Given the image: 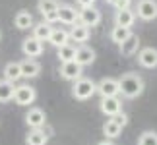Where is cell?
<instances>
[{
    "label": "cell",
    "instance_id": "cell-1",
    "mask_svg": "<svg viewBox=\"0 0 157 145\" xmlns=\"http://www.w3.org/2000/svg\"><path fill=\"white\" fill-rule=\"evenodd\" d=\"M117 81H118V95L126 97V99H136L144 93V80L134 72L122 74V77Z\"/></svg>",
    "mask_w": 157,
    "mask_h": 145
},
{
    "label": "cell",
    "instance_id": "cell-2",
    "mask_svg": "<svg viewBox=\"0 0 157 145\" xmlns=\"http://www.w3.org/2000/svg\"><path fill=\"white\" fill-rule=\"evenodd\" d=\"M95 95V81L87 80V77H80L72 85V97L78 101H87Z\"/></svg>",
    "mask_w": 157,
    "mask_h": 145
},
{
    "label": "cell",
    "instance_id": "cell-3",
    "mask_svg": "<svg viewBox=\"0 0 157 145\" xmlns=\"http://www.w3.org/2000/svg\"><path fill=\"white\" fill-rule=\"evenodd\" d=\"M35 99H37V91H35L31 85H20V87H16V91H14L16 105L29 106V105H33V102H35Z\"/></svg>",
    "mask_w": 157,
    "mask_h": 145
},
{
    "label": "cell",
    "instance_id": "cell-4",
    "mask_svg": "<svg viewBox=\"0 0 157 145\" xmlns=\"http://www.w3.org/2000/svg\"><path fill=\"white\" fill-rule=\"evenodd\" d=\"M78 21H80L82 25H86L87 29L95 27V25H99V21H101V12L95 8V6H91V8H82L78 12Z\"/></svg>",
    "mask_w": 157,
    "mask_h": 145
},
{
    "label": "cell",
    "instance_id": "cell-5",
    "mask_svg": "<svg viewBox=\"0 0 157 145\" xmlns=\"http://www.w3.org/2000/svg\"><path fill=\"white\" fill-rule=\"evenodd\" d=\"M99 108H101V112H103L105 116L113 118L114 114L122 112V101H120L118 97H101Z\"/></svg>",
    "mask_w": 157,
    "mask_h": 145
},
{
    "label": "cell",
    "instance_id": "cell-6",
    "mask_svg": "<svg viewBox=\"0 0 157 145\" xmlns=\"http://www.w3.org/2000/svg\"><path fill=\"white\" fill-rule=\"evenodd\" d=\"M95 93L101 97H118V81L114 77H103L99 83H95Z\"/></svg>",
    "mask_w": 157,
    "mask_h": 145
},
{
    "label": "cell",
    "instance_id": "cell-7",
    "mask_svg": "<svg viewBox=\"0 0 157 145\" xmlns=\"http://www.w3.org/2000/svg\"><path fill=\"white\" fill-rule=\"evenodd\" d=\"M138 17L144 21H151L157 17V2L155 0H140L138 2Z\"/></svg>",
    "mask_w": 157,
    "mask_h": 145
},
{
    "label": "cell",
    "instance_id": "cell-8",
    "mask_svg": "<svg viewBox=\"0 0 157 145\" xmlns=\"http://www.w3.org/2000/svg\"><path fill=\"white\" fill-rule=\"evenodd\" d=\"M25 124H27L31 130H35V128H43V126L47 124V116H45V112L41 110V108H37V106L29 108L27 114H25Z\"/></svg>",
    "mask_w": 157,
    "mask_h": 145
},
{
    "label": "cell",
    "instance_id": "cell-9",
    "mask_svg": "<svg viewBox=\"0 0 157 145\" xmlns=\"http://www.w3.org/2000/svg\"><path fill=\"white\" fill-rule=\"evenodd\" d=\"M21 50L27 58H37V56L43 54V43L37 41L35 37H27V39H23V43H21Z\"/></svg>",
    "mask_w": 157,
    "mask_h": 145
},
{
    "label": "cell",
    "instance_id": "cell-10",
    "mask_svg": "<svg viewBox=\"0 0 157 145\" xmlns=\"http://www.w3.org/2000/svg\"><path fill=\"white\" fill-rule=\"evenodd\" d=\"M138 62L144 68H157V48L146 46L138 52Z\"/></svg>",
    "mask_w": 157,
    "mask_h": 145
},
{
    "label": "cell",
    "instance_id": "cell-11",
    "mask_svg": "<svg viewBox=\"0 0 157 145\" xmlns=\"http://www.w3.org/2000/svg\"><path fill=\"white\" fill-rule=\"evenodd\" d=\"M82 70L83 68L80 64H76L74 60H72V62H62V66H60V76L68 81H76V80L82 77Z\"/></svg>",
    "mask_w": 157,
    "mask_h": 145
},
{
    "label": "cell",
    "instance_id": "cell-12",
    "mask_svg": "<svg viewBox=\"0 0 157 145\" xmlns=\"http://www.w3.org/2000/svg\"><path fill=\"white\" fill-rule=\"evenodd\" d=\"M93 60H95V50H93L91 46L82 45V46H78V48H76V58H74V62H76V64H80L82 68H83V66L93 64Z\"/></svg>",
    "mask_w": 157,
    "mask_h": 145
},
{
    "label": "cell",
    "instance_id": "cell-13",
    "mask_svg": "<svg viewBox=\"0 0 157 145\" xmlns=\"http://www.w3.org/2000/svg\"><path fill=\"white\" fill-rule=\"evenodd\" d=\"M56 16H58V21L66 23V25L78 23V12H76V8H72L68 4H60L58 10H56Z\"/></svg>",
    "mask_w": 157,
    "mask_h": 145
},
{
    "label": "cell",
    "instance_id": "cell-14",
    "mask_svg": "<svg viewBox=\"0 0 157 145\" xmlns=\"http://www.w3.org/2000/svg\"><path fill=\"white\" fill-rule=\"evenodd\" d=\"M20 70H21V77H37L41 72V64L33 58H25L23 62H20Z\"/></svg>",
    "mask_w": 157,
    "mask_h": 145
},
{
    "label": "cell",
    "instance_id": "cell-15",
    "mask_svg": "<svg viewBox=\"0 0 157 145\" xmlns=\"http://www.w3.org/2000/svg\"><path fill=\"white\" fill-rule=\"evenodd\" d=\"M134 21H136V14L130 8L128 10H118L117 14H114V23H117V27L130 29L132 25H134Z\"/></svg>",
    "mask_w": 157,
    "mask_h": 145
},
{
    "label": "cell",
    "instance_id": "cell-16",
    "mask_svg": "<svg viewBox=\"0 0 157 145\" xmlns=\"http://www.w3.org/2000/svg\"><path fill=\"white\" fill-rule=\"evenodd\" d=\"M120 54H124V56H132V54L138 52V48H140V37L138 35L132 33L128 39L124 41V43H120Z\"/></svg>",
    "mask_w": 157,
    "mask_h": 145
},
{
    "label": "cell",
    "instance_id": "cell-17",
    "mask_svg": "<svg viewBox=\"0 0 157 145\" xmlns=\"http://www.w3.org/2000/svg\"><path fill=\"white\" fill-rule=\"evenodd\" d=\"M25 143L27 145H47L49 143V134H47L43 128H35L27 134Z\"/></svg>",
    "mask_w": 157,
    "mask_h": 145
},
{
    "label": "cell",
    "instance_id": "cell-18",
    "mask_svg": "<svg viewBox=\"0 0 157 145\" xmlns=\"http://www.w3.org/2000/svg\"><path fill=\"white\" fill-rule=\"evenodd\" d=\"M4 80L10 81V83H16L17 80H21L20 62H8L4 66Z\"/></svg>",
    "mask_w": 157,
    "mask_h": 145
},
{
    "label": "cell",
    "instance_id": "cell-19",
    "mask_svg": "<svg viewBox=\"0 0 157 145\" xmlns=\"http://www.w3.org/2000/svg\"><path fill=\"white\" fill-rule=\"evenodd\" d=\"M52 25H49V23H45V21H41L37 23V25H33V37L41 41V43H45V41H49L51 37V33H52Z\"/></svg>",
    "mask_w": 157,
    "mask_h": 145
},
{
    "label": "cell",
    "instance_id": "cell-20",
    "mask_svg": "<svg viewBox=\"0 0 157 145\" xmlns=\"http://www.w3.org/2000/svg\"><path fill=\"white\" fill-rule=\"evenodd\" d=\"M49 43L54 45L56 48H60V46L70 43V35H68V31H64V29H52V33L49 37Z\"/></svg>",
    "mask_w": 157,
    "mask_h": 145
},
{
    "label": "cell",
    "instance_id": "cell-21",
    "mask_svg": "<svg viewBox=\"0 0 157 145\" xmlns=\"http://www.w3.org/2000/svg\"><path fill=\"white\" fill-rule=\"evenodd\" d=\"M14 25L17 29H29V27H33V16L29 14L27 10L17 12L16 17H14Z\"/></svg>",
    "mask_w": 157,
    "mask_h": 145
},
{
    "label": "cell",
    "instance_id": "cell-22",
    "mask_svg": "<svg viewBox=\"0 0 157 145\" xmlns=\"http://www.w3.org/2000/svg\"><path fill=\"white\" fill-rule=\"evenodd\" d=\"M68 35H70V39L76 41V43H86L89 39V29L86 25H82V23H74V27H72V31Z\"/></svg>",
    "mask_w": 157,
    "mask_h": 145
},
{
    "label": "cell",
    "instance_id": "cell-23",
    "mask_svg": "<svg viewBox=\"0 0 157 145\" xmlns=\"http://www.w3.org/2000/svg\"><path fill=\"white\" fill-rule=\"evenodd\" d=\"M14 91H16V85L10 81L2 80L0 81V102H8L14 99Z\"/></svg>",
    "mask_w": 157,
    "mask_h": 145
},
{
    "label": "cell",
    "instance_id": "cell-24",
    "mask_svg": "<svg viewBox=\"0 0 157 145\" xmlns=\"http://www.w3.org/2000/svg\"><path fill=\"white\" fill-rule=\"evenodd\" d=\"M56 56L60 62H72V60L76 58V46L74 45H64V46H60L58 50H56Z\"/></svg>",
    "mask_w": 157,
    "mask_h": 145
},
{
    "label": "cell",
    "instance_id": "cell-25",
    "mask_svg": "<svg viewBox=\"0 0 157 145\" xmlns=\"http://www.w3.org/2000/svg\"><path fill=\"white\" fill-rule=\"evenodd\" d=\"M130 35H132L130 29H126V27H114L113 31H111V41H113V43H117V45H120V43H124Z\"/></svg>",
    "mask_w": 157,
    "mask_h": 145
},
{
    "label": "cell",
    "instance_id": "cell-26",
    "mask_svg": "<svg viewBox=\"0 0 157 145\" xmlns=\"http://www.w3.org/2000/svg\"><path fill=\"white\" fill-rule=\"evenodd\" d=\"M58 6H60L58 0H39V2H37V8L41 12V16L51 14V12H56Z\"/></svg>",
    "mask_w": 157,
    "mask_h": 145
},
{
    "label": "cell",
    "instance_id": "cell-27",
    "mask_svg": "<svg viewBox=\"0 0 157 145\" xmlns=\"http://www.w3.org/2000/svg\"><path fill=\"white\" fill-rule=\"evenodd\" d=\"M120 132H122V128L117 126L113 120H107V122L103 124V134L107 136V139H114V137H118Z\"/></svg>",
    "mask_w": 157,
    "mask_h": 145
},
{
    "label": "cell",
    "instance_id": "cell-28",
    "mask_svg": "<svg viewBox=\"0 0 157 145\" xmlns=\"http://www.w3.org/2000/svg\"><path fill=\"white\" fill-rule=\"evenodd\" d=\"M138 145H157V134L151 130L142 132L140 137H138Z\"/></svg>",
    "mask_w": 157,
    "mask_h": 145
},
{
    "label": "cell",
    "instance_id": "cell-29",
    "mask_svg": "<svg viewBox=\"0 0 157 145\" xmlns=\"http://www.w3.org/2000/svg\"><path fill=\"white\" fill-rule=\"evenodd\" d=\"M111 120H113V122L117 124V126H120V128H124V126L128 124V116H126L124 112H118V114H114V116H113Z\"/></svg>",
    "mask_w": 157,
    "mask_h": 145
},
{
    "label": "cell",
    "instance_id": "cell-30",
    "mask_svg": "<svg viewBox=\"0 0 157 145\" xmlns=\"http://www.w3.org/2000/svg\"><path fill=\"white\" fill-rule=\"evenodd\" d=\"M113 6L117 8V12H118V10H128V8H130V0H114Z\"/></svg>",
    "mask_w": 157,
    "mask_h": 145
},
{
    "label": "cell",
    "instance_id": "cell-31",
    "mask_svg": "<svg viewBox=\"0 0 157 145\" xmlns=\"http://www.w3.org/2000/svg\"><path fill=\"white\" fill-rule=\"evenodd\" d=\"M78 4L82 6V8H91V6L95 4V0H76Z\"/></svg>",
    "mask_w": 157,
    "mask_h": 145
},
{
    "label": "cell",
    "instance_id": "cell-32",
    "mask_svg": "<svg viewBox=\"0 0 157 145\" xmlns=\"http://www.w3.org/2000/svg\"><path fill=\"white\" fill-rule=\"evenodd\" d=\"M99 145H114V143H113V141H109V139H103V141H101Z\"/></svg>",
    "mask_w": 157,
    "mask_h": 145
},
{
    "label": "cell",
    "instance_id": "cell-33",
    "mask_svg": "<svg viewBox=\"0 0 157 145\" xmlns=\"http://www.w3.org/2000/svg\"><path fill=\"white\" fill-rule=\"evenodd\" d=\"M107 2H109V4H113V2H114V0H107Z\"/></svg>",
    "mask_w": 157,
    "mask_h": 145
},
{
    "label": "cell",
    "instance_id": "cell-34",
    "mask_svg": "<svg viewBox=\"0 0 157 145\" xmlns=\"http://www.w3.org/2000/svg\"><path fill=\"white\" fill-rule=\"evenodd\" d=\"M0 37H2V31H0Z\"/></svg>",
    "mask_w": 157,
    "mask_h": 145
}]
</instances>
